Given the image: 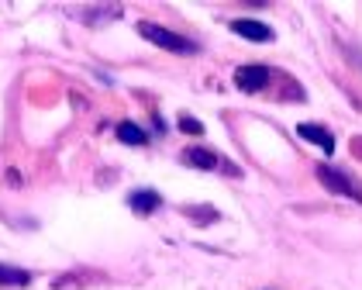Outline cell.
<instances>
[{
	"label": "cell",
	"mask_w": 362,
	"mask_h": 290,
	"mask_svg": "<svg viewBox=\"0 0 362 290\" xmlns=\"http://www.w3.org/2000/svg\"><path fill=\"white\" fill-rule=\"evenodd\" d=\"M317 180H321V187H328L332 194H341V197H352V201H362V190L349 180L345 173H338L332 166H317Z\"/></svg>",
	"instance_id": "cell-3"
},
{
	"label": "cell",
	"mask_w": 362,
	"mask_h": 290,
	"mask_svg": "<svg viewBox=\"0 0 362 290\" xmlns=\"http://www.w3.org/2000/svg\"><path fill=\"white\" fill-rule=\"evenodd\" d=\"M117 139L124 145H145L148 142V135L141 132L139 124H132V121H121V124H117Z\"/></svg>",
	"instance_id": "cell-8"
},
{
	"label": "cell",
	"mask_w": 362,
	"mask_h": 290,
	"mask_svg": "<svg viewBox=\"0 0 362 290\" xmlns=\"http://www.w3.org/2000/svg\"><path fill=\"white\" fill-rule=\"evenodd\" d=\"M139 35L148 38L152 45H159V49H169V52H194V42H190V38H183V35H176V31L163 28V25H152V21H141Z\"/></svg>",
	"instance_id": "cell-1"
},
{
	"label": "cell",
	"mask_w": 362,
	"mask_h": 290,
	"mask_svg": "<svg viewBox=\"0 0 362 290\" xmlns=\"http://www.w3.org/2000/svg\"><path fill=\"white\" fill-rule=\"evenodd\" d=\"M187 214H190V218H204L200 225H211V221L218 218V214H214L211 207H187Z\"/></svg>",
	"instance_id": "cell-10"
},
{
	"label": "cell",
	"mask_w": 362,
	"mask_h": 290,
	"mask_svg": "<svg viewBox=\"0 0 362 290\" xmlns=\"http://www.w3.org/2000/svg\"><path fill=\"white\" fill-rule=\"evenodd\" d=\"M269 69L266 66H238L235 69V83H238V90H245V93H259V90L269 83Z\"/></svg>",
	"instance_id": "cell-4"
},
{
	"label": "cell",
	"mask_w": 362,
	"mask_h": 290,
	"mask_svg": "<svg viewBox=\"0 0 362 290\" xmlns=\"http://www.w3.org/2000/svg\"><path fill=\"white\" fill-rule=\"evenodd\" d=\"M128 204H132L135 211H141V214H148V211L159 207V194H156V190H139V194H132Z\"/></svg>",
	"instance_id": "cell-9"
},
{
	"label": "cell",
	"mask_w": 362,
	"mask_h": 290,
	"mask_svg": "<svg viewBox=\"0 0 362 290\" xmlns=\"http://www.w3.org/2000/svg\"><path fill=\"white\" fill-rule=\"evenodd\" d=\"M297 135H300V139H307V142H314L317 149H325V152H332V149H334V139L325 132V128H321V124H300V128H297Z\"/></svg>",
	"instance_id": "cell-6"
},
{
	"label": "cell",
	"mask_w": 362,
	"mask_h": 290,
	"mask_svg": "<svg viewBox=\"0 0 362 290\" xmlns=\"http://www.w3.org/2000/svg\"><path fill=\"white\" fill-rule=\"evenodd\" d=\"M231 28H235V35L252 38V42H269V38H273V28L262 25V21H245V18H242V21H235Z\"/></svg>",
	"instance_id": "cell-5"
},
{
	"label": "cell",
	"mask_w": 362,
	"mask_h": 290,
	"mask_svg": "<svg viewBox=\"0 0 362 290\" xmlns=\"http://www.w3.org/2000/svg\"><path fill=\"white\" fill-rule=\"evenodd\" d=\"M183 163H187V166H197V170H228L231 176L242 173L238 166L224 163V159H218L211 149H200V145H194V149H183Z\"/></svg>",
	"instance_id": "cell-2"
},
{
	"label": "cell",
	"mask_w": 362,
	"mask_h": 290,
	"mask_svg": "<svg viewBox=\"0 0 362 290\" xmlns=\"http://www.w3.org/2000/svg\"><path fill=\"white\" fill-rule=\"evenodd\" d=\"M180 128H183L187 135H204V124H200L197 117H180Z\"/></svg>",
	"instance_id": "cell-11"
},
{
	"label": "cell",
	"mask_w": 362,
	"mask_h": 290,
	"mask_svg": "<svg viewBox=\"0 0 362 290\" xmlns=\"http://www.w3.org/2000/svg\"><path fill=\"white\" fill-rule=\"evenodd\" d=\"M31 273L28 269H14V266H0V287H28Z\"/></svg>",
	"instance_id": "cell-7"
}]
</instances>
